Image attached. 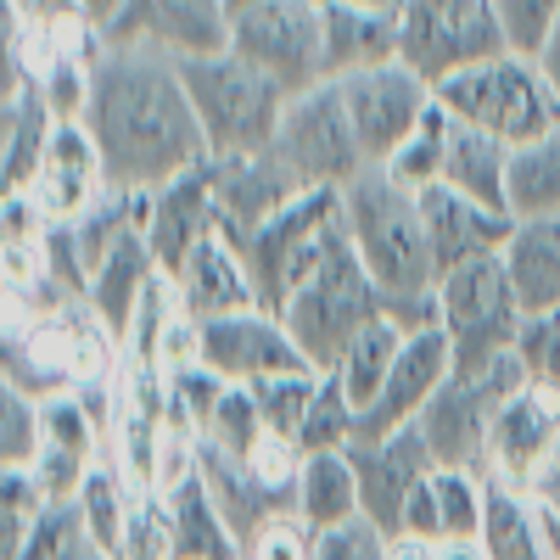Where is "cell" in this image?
<instances>
[{
    "instance_id": "obj_29",
    "label": "cell",
    "mask_w": 560,
    "mask_h": 560,
    "mask_svg": "<svg viewBox=\"0 0 560 560\" xmlns=\"http://www.w3.org/2000/svg\"><path fill=\"white\" fill-rule=\"evenodd\" d=\"M359 516H364V504H359V477H353L348 448L308 454L303 459V482H298V522L308 533H331V527L359 522Z\"/></svg>"
},
{
    "instance_id": "obj_2",
    "label": "cell",
    "mask_w": 560,
    "mask_h": 560,
    "mask_svg": "<svg viewBox=\"0 0 560 560\" xmlns=\"http://www.w3.org/2000/svg\"><path fill=\"white\" fill-rule=\"evenodd\" d=\"M342 224L359 264L370 280L387 292V308L404 331H427L438 325V258L427 242V219H420V197L370 163L353 185H342Z\"/></svg>"
},
{
    "instance_id": "obj_4",
    "label": "cell",
    "mask_w": 560,
    "mask_h": 560,
    "mask_svg": "<svg viewBox=\"0 0 560 560\" xmlns=\"http://www.w3.org/2000/svg\"><path fill=\"white\" fill-rule=\"evenodd\" d=\"M280 319H287V331L303 348V359L319 370V376H331V370L342 364V353L353 348V337H364L370 325L393 319V308H387V292L359 264L353 242L342 236L337 253L292 292V303L280 308Z\"/></svg>"
},
{
    "instance_id": "obj_7",
    "label": "cell",
    "mask_w": 560,
    "mask_h": 560,
    "mask_svg": "<svg viewBox=\"0 0 560 560\" xmlns=\"http://www.w3.org/2000/svg\"><path fill=\"white\" fill-rule=\"evenodd\" d=\"M438 325L454 348V376H482L488 364L516 353L522 342V303L504 275V258H477L438 280Z\"/></svg>"
},
{
    "instance_id": "obj_18",
    "label": "cell",
    "mask_w": 560,
    "mask_h": 560,
    "mask_svg": "<svg viewBox=\"0 0 560 560\" xmlns=\"http://www.w3.org/2000/svg\"><path fill=\"white\" fill-rule=\"evenodd\" d=\"M107 39L152 45L174 62H197L230 51V12L224 0H129L124 23Z\"/></svg>"
},
{
    "instance_id": "obj_43",
    "label": "cell",
    "mask_w": 560,
    "mask_h": 560,
    "mask_svg": "<svg viewBox=\"0 0 560 560\" xmlns=\"http://www.w3.org/2000/svg\"><path fill=\"white\" fill-rule=\"evenodd\" d=\"M68 7L90 23V28H102V34H113L118 23H124V12H129V0H68Z\"/></svg>"
},
{
    "instance_id": "obj_31",
    "label": "cell",
    "mask_w": 560,
    "mask_h": 560,
    "mask_svg": "<svg viewBox=\"0 0 560 560\" xmlns=\"http://www.w3.org/2000/svg\"><path fill=\"white\" fill-rule=\"evenodd\" d=\"M477 544L488 549V560H544L533 493L488 477V516H482V538Z\"/></svg>"
},
{
    "instance_id": "obj_6",
    "label": "cell",
    "mask_w": 560,
    "mask_h": 560,
    "mask_svg": "<svg viewBox=\"0 0 560 560\" xmlns=\"http://www.w3.org/2000/svg\"><path fill=\"white\" fill-rule=\"evenodd\" d=\"M348 236L342 224V191H303L292 208H280L269 224H258L253 236L236 242L253 287H258V308L280 314L292 303V292L337 253V242Z\"/></svg>"
},
{
    "instance_id": "obj_12",
    "label": "cell",
    "mask_w": 560,
    "mask_h": 560,
    "mask_svg": "<svg viewBox=\"0 0 560 560\" xmlns=\"http://www.w3.org/2000/svg\"><path fill=\"white\" fill-rule=\"evenodd\" d=\"M342 90V107L353 118V135L364 147V163H387L404 140L427 124V113L438 107V90L420 79L415 68L404 62H387V68H370V73H353V79H337Z\"/></svg>"
},
{
    "instance_id": "obj_37",
    "label": "cell",
    "mask_w": 560,
    "mask_h": 560,
    "mask_svg": "<svg viewBox=\"0 0 560 560\" xmlns=\"http://www.w3.org/2000/svg\"><path fill=\"white\" fill-rule=\"evenodd\" d=\"M438 522H443V544H477L482 538V516H488V477L477 471H438Z\"/></svg>"
},
{
    "instance_id": "obj_48",
    "label": "cell",
    "mask_w": 560,
    "mask_h": 560,
    "mask_svg": "<svg viewBox=\"0 0 560 560\" xmlns=\"http://www.w3.org/2000/svg\"><path fill=\"white\" fill-rule=\"evenodd\" d=\"M247 7H258V0H224V12L236 18V12H247Z\"/></svg>"
},
{
    "instance_id": "obj_42",
    "label": "cell",
    "mask_w": 560,
    "mask_h": 560,
    "mask_svg": "<svg viewBox=\"0 0 560 560\" xmlns=\"http://www.w3.org/2000/svg\"><path fill=\"white\" fill-rule=\"evenodd\" d=\"M432 477H438V471H432ZM432 477L415 488V499H409V510H404V533L443 544V522H438V488H432Z\"/></svg>"
},
{
    "instance_id": "obj_36",
    "label": "cell",
    "mask_w": 560,
    "mask_h": 560,
    "mask_svg": "<svg viewBox=\"0 0 560 560\" xmlns=\"http://www.w3.org/2000/svg\"><path fill=\"white\" fill-rule=\"evenodd\" d=\"M208 448L230 454V459H253L264 443H269V427H264V409L253 398V387H224L213 420H208V432H202Z\"/></svg>"
},
{
    "instance_id": "obj_15",
    "label": "cell",
    "mask_w": 560,
    "mask_h": 560,
    "mask_svg": "<svg viewBox=\"0 0 560 560\" xmlns=\"http://www.w3.org/2000/svg\"><path fill=\"white\" fill-rule=\"evenodd\" d=\"M448 382H454V348H448V337H443V325L409 331V337H404V353H398V364H393V376H387V387H382V398L359 415L353 443H387V438L409 432Z\"/></svg>"
},
{
    "instance_id": "obj_44",
    "label": "cell",
    "mask_w": 560,
    "mask_h": 560,
    "mask_svg": "<svg viewBox=\"0 0 560 560\" xmlns=\"http://www.w3.org/2000/svg\"><path fill=\"white\" fill-rule=\"evenodd\" d=\"M387 560H443V544L415 538V533H398V538H387Z\"/></svg>"
},
{
    "instance_id": "obj_14",
    "label": "cell",
    "mask_w": 560,
    "mask_h": 560,
    "mask_svg": "<svg viewBox=\"0 0 560 560\" xmlns=\"http://www.w3.org/2000/svg\"><path fill=\"white\" fill-rule=\"evenodd\" d=\"M560 471V404L527 382L510 393L493 415V443H488V477L510 488H544Z\"/></svg>"
},
{
    "instance_id": "obj_24",
    "label": "cell",
    "mask_w": 560,
    "mask_h": 560,
    "mask_svg": "<svg viewBox=\"0 0 560 560\" xmlns=\"http://www.w3.org/2000/svg\"><path fill=\"white\" fill-rule=\"evenodd\" d=\"M387 62H398V18L348 7V0H325V79L337 84Z\"/></svg>"
},
{
    "instance_id": "obj_41",
    "label": "cell",
    "mask_w": 560,
    "mask_h": 560,
    "mask_svg": "<svg viewBox=\"0 0 560 560\" xmlns=\"http://www.w3.org/2000/svg\"><path fill=\"white\" fill-rule=\"evenodd\" d=\"M247 560H314V533L298 516H275L269 527L253 533Z\"/></svg>"
},
{
    "instance_id": "obj_38",
    "label": "cell",
    "mask_w": 560,
    "mask_h": 560,
    "mask_svg": "<svg viewBox=\"0 0 560 560\" xmlns=\"http://www.w3.org/2000/svg\"><path fill=\"white\" fill-rule=\"evenodd\" d=\"M45 404L18 393V387H0V465L7 471H28L39 459V432H45Z\"/></svg>"
},
{
    "instance_id": "obj_21",
    "label": "cell",
    "mask_w": 560,
    "mask_h": 560,
    "mask_svg": "<svg viewBox=\"0 0 560 560\" xmlns=\"http://www.w3.org/2000/svg\"><path fill=\"white\" fill-rule=\"evenodd\" d=\"M420 219H427V242H432V258L443 275L477 264V258H499L516 219L510 213H493L471 197L448 191V185H432V191H420Z\"/></svg>"
},
{
    "instance_id": "obj_13",
    "label": "cell",
    "mask_w": 560,
    "mask_h": 560,
    "mask_svg": "<svg viewBox=\"0 0 560 560\" xmlns=\"http://www.w3.org/2000/svg\"><path fill=\"white\" fill-rule=\"evenodd\" d=\"M202 370H213L230 387H258V382H275V376H303L314 364L292 342L287 319L269 314V308H247V314L202 325Z\"/></svg>"
},
{
    "instance_id": "obj_33",
    "label": "cell",
    "mask_w": 560,
    "mask_h": 560,
    "mask_svg": "<svg viewBox=\"0 0 560 560\" xmlns=\"http://www.w3.org/2000/svg\"><path fill=\"white\" fill-rule=\"evenodd\" d=\"M404 337H409V331H404L398 319H382V325H370L364 337H353V348L342 353L337 376H342V387H348V398H353L359 415L382 398L393 364H398V353H404Z\"/></svg>"
},
{
    "instance_id": "obj_20",
    "label": "cell",
    "mask_w": 560,
    "mask_h": 560,
    "mask_svg": "<svg viewBox=\"0 0 560 560\" xmlns=\"http://www.w3.org/2000/svg\"><path fill=\"white\" fill-rule=\"evenodd\" d=\"M208 236H219V202H213V179H208V163L179 174L168 185L152 191V213H147V247L158 258V269L174 280L179 264L191 258Z\"/></svg>"
},
{
    "instance_id": "obj_40",
    "label": "cell",
    "mask_w": 560,
    "mask_h": 560,
    "mask_svg": "<svg viewBox=\"0 0 560 560\" xmlns=\"http://www.w3.org/2000/svg\"><path fill=\"white\" fill-rule=\"evenodd\" d=\"M493 7H499L510 51H522V57H538L549 23L560 18V0H493Z\"/></svg>"
},
{
    "instance_id": "obj_23",
    "label": "cell",
    "mask_w": 560,
    "mask_h": 560,
    "mask_svg": "<svg viewBox=\"0 0 560 560\" xmlns=\"http://www.w3.org/2000/svg\"><path fill=\"white\" fill-rule=\"evenodd\" d=\"M158 275H163V269H158V258H152L147 236L118 242V247L102 258V269L90 275L84 303H90V314L102 319V331L118 342V353L129 348L135 314H140V303H147V292H152V280H158Z\"/></svg>"
},
{
    "instance_id": "obj_27",
    "label": "cell",
    "mask_w": 560,
    "mask_h": 560,
    "mask_svg": "<svg viewBox=\"0 0 560 560\" xmlns=\"http://www.w3.org/2000/svg\"><path fill=\"white\" fill-rule=\"evenodd\" d=\"M510 158L516 147L471 129V124H454L448 129V163H443V185L459 197H471L493 213H510Z\"/></svg>"
},
{
    "instance_id": "obj_35",
    "label": "cell",
    "mask_w": 560,
    "mask_h": 560,
    "mask_svg": "<svg viewBox=\"0 0 560 560\" xmlns=\"http://www.w3.org/2000/svg\"><path fill=\"white\" fill-rule=\"evenodd\" d=\"M353 432H359V409L342 387V376H319L314 387V404H308V420L298 432V448L303 454H337V448H353Z\"/></svg>"
},
{
    "instance_id": "obj_3",
    "label": "cell",
    "mask_w": 560,
    "mask_h": 560,
    "mask_svg": "<svg viewBox=\"0 0 560 560\" xmlns=\"http://www.w3.org/2000/svg\"><path fill=\"white\" fill-rule=\"evenodd\" d=\"M179 79H185V96H191V107H197V124L208 135L213 158L275 152L280 118H287V107H292V90L280 79H269L264 68H253L236 51L179 62Z\"/></svg>"
},
{
    "instance_id": "obj_10",
    "label": "cell",
    "mask_w": 560,
    "mask_h": 560,
    "mask_svg": "<svg viewBox=\"0 0 560 560\" xmlns=\"http://www.w3.org/2000/svg\"><path fill=\"white\" fill-rule=\"evenodd\" d=\"M230 51L303 96L325 84V0H258L230 18Z\"/></svg>"
},
{
    "instance_id": "obj_46",
    "label": "cell",
    "mask_w": 560,
    "mask_h": 560,
    "mask_svg": "<svg viewBox=\"0 0 560 560\" xmlns=\"http://www.w3.org/2000/svg\"><path fill=\"white\" fill-rule=\"evenodd\" d=\"M443 560H488L482 544H443Z\"/></svg>"
},
{
    "instance_id": "obj_26",
    "label": "cell",
    "mask_w": 560,
    "mask_h": 560,
    "mask_svg": "<svg viewBox=\"0 0 560 560\" xmlns=\"http://www.w3.org/2000/svg\"><path fill=\"white\" fill-rule=\"evenodd\" d=\"M163 504V522H168V549L174 560H247L236 527L224 522L219 499L208 493V482H185L179 493L158 499Z\"/></svg>"
},
{
    "instance_id": "obj_25",
    "label": "cell",
    "mask_w": 560,
    "mask_h": 560,
    "mask_svg": "<svg viewBox=\"0 0 560 560\" xmlns=\"http://www.w3.org/2000/svg\"><path fill=\"white\" fill-rule=\"evenodd\" d=\"M499 258L527 319L560 314V219H516Z\"/></svg>"
},
{
    "instance_id": "obj_16",
    "label": "cell",
    "mask_w": 560,
    "mask_h": 560,
    "mask_svg": "<svg viewBox=\"0 0 560 560\" xmlns=\"http://www.w3.org/2000/svg\"><path fill=\"white\" fill-rule=\"evenodd\" d=\"M348 459H353V477H359L364 522L376 527V533H387V538H398L415 488L438 471L427 438L409 427V432H398V438H387V443H353Z\"/></svg>"
},
{
    "instance_id": "obj_34",
    "label": "cell",
    "mask_w": 560,
    "mask_h": 560,
    "mask_svg": "<svg viewBox=\"0 0 560 560\" xmlns=\"http://www.w3.org/2000/svg\"><path fill=\"white\" fill-rule=\"evenodd\" d=\"M448 129H454V118L443 113V107H432L427 113V124H420L409 140H404V147L382 163L398 185H404V191H432V185H443V163H448Z\"/></svg>"
},
{
    "instance_id": "obj_30",
    "label": "cell",
    "mask_w": 560,
    "mask_h": 560,
    "mask_svg": "<svg viewBox=\"0 0 560 560\" xmlns=\"http://www.w3.org/2000/svg\"><path fill=\"white\" fill-rule=\"evenodd\" d=\"M73 510H79L84 533L96 538V549H102L107 560H129V544H135L140 516H135V504H129V493H124V477H118L113 459H102L96 471H90V482L79 488Z\"/></svg>"
},
{
    "instance_id": "obj_32",
    "label": "cell",
    "mask_w": 560,
    "mask_h": 560,
    "mask_svg": "<svg viewBox=\"0 0 560 560\" xmlns=\"http://www.w3.org/2000/svg\"><path fill=\"white\" fill-rule=\"evenodd\" d=\"M510 219H560V129L510 158Z\"/></svg>"
},
{
    "instance_id": "obj_1",
    "label": "cell",
    "mask_w": 560,
    "mask_h": 560,
    "mask_svg": "<svg viewBox=\"0 0 560 560\" xmlns=\"http://www.w3.org/2000/svg\"><path fill=\"white\" fill-rule=\"evenodd\" d=\"M84 129L96 135L113 191H158L213 158L197 107L185 96L179 62L152 45L107 39L96 73H90Z\"/></svg>"
},
{
    "instance_id": "obj_47",
    "label": "cell",
    "mask_w": 560,
    "mask_h": 560,
    "mask_svg": "<svg viewBox=\"0 0 560 560\" xmlns=\"http://www.w3.org/2000/svg\"><path fill=\"white\" fill-rule=\"evenodd\" d=\"M348 7H370V12H393V18H398L409 0H348Z\"/></svg>"
},
{
    "instance_id": "obj_19",
    "label": "cell",
    "mask_w": 560,
    "mask_h": 560,
    "mask_svg": "<svg viewBox=\"0 0 560 560\" xmlns=\"http://www.w3.org/2000/svg\"><path fill=\"white\" fill-rule=\"evenodd\" d=\"M208 179H213V202H219V230L230 242L253 236L258 224H269L280 208H292L308 191V185L275 152H258V158H208Z\"/></svg>"
},
{
    "instance_id": "obj_39",
    "label": "cell",
    "mask_w": 560,
    "mask_h": 560,
    "mask_svg": "<svg viewBox=\"0 0 560 560\" xmlns=\"http://www.w3.org/2000/svg\"><path fill=\"white\" fill-rule=\"evenodd\" d=\"M314 387H319L314 370H303V376H275V382H258V387H253V398H258V409H264L269 438L298 443L303 420H308V404H314Z\"/></svg>"
},
{
    "instance_id": "obj_28",
    "label": "cell",
    "mask_w": 560,
    "mask_h": 560,
    "mask_svg": "<svg viewBox=\"0 0 560 560\" xmlns=\"http://www.w3.org/2000/svg\"><path fill=\"white\" fill-rule=\"evenodd\" d=\"M57 113L51 102L39 96V90H18V96H7V113H0V179H7V197H23L45 152H51V135H57Z\"/></svg>"
},
{
    "instance_id": "obj_45",
    "label": "cell",
    "mask_w": 560,
    "mask_h": 560,
    "mask_svg": "<svg viewBox=\"0 0 560 560\" xmlns=\"http://www.w3.org/2000/svg\"><path fill=\"white\" fill-rule=\"evenodd\" d=\"M538 68H544V79L560 90V18L549 23V34H544V45H538Z\"/></svg>"
},
{
    "instance_id": "obj_11",
    "label": "cell",
    "mask_w": 560,
    "mask_h": 560,
    "mask_svg": "<svg viewBox=\"0 0 560 560\" xmlns=\"http://www.w3.org/2000/svg\"><path fill=\"white\" fill-rule=\"evenodd\" d=\"M275 158L287 163L308 191H342V185H353L370 168L359 135H353V118L342 107V90L331 79L292 96L287 118H280V135H275Z\"/></svg>"
},
{
    "instance_id": "obj_9",
    "label": "cell",
    "mask_w": 560,
    "mask_h": 560,
    "mask_svg": "<svg viewBox=\"0 0 560 560\" xmlns=\"http://www.w3.org/2000/svg\"><path fill=\"white\" fill-rule=\"evenodd\" d=\"M533 376L522 353H504L499 364H488L482 376H454L427 415L415 420V432L427 438L438 471H477L488 477V443H493V415L510 393H522Z\"/></svg>"
},
{
    "instance_id": "obj_8",
    "label": "cell",
    "mask_w": 560,
    "mask_h": 560,
    "mask_svg": "<svg viewBox=\"0 0 560 560\" xmlns=\"http://www.w3.org/2000/svg\"><path fill=\"white\" fill-rule=\"evenodd\" d=\"M510 51L493 0H409L398 12V62L432 90L465 68H482Z\"/></svg>"
},
{
    "instance_id": "obj_22",
    "label": "cell",
    "mask_w": 560,
    "mask_h": 560,
    "mask_svg": "<svg viewBox=\"0 0 560 560\" xmlns=\"http://www.w3.org/2000/svg\"><path fill=\"white\" fill-rule=\"evenodd\" d=\"M174 292H179V308L191 314L197 325L258 308V287H253V275H247V264H242L236 242H230L224 230H219V236H208L191 258L179 264Z\"/></svg>"
},
{
    "instance_id": "obj_5",
    "label": "cell",
    "mask_w": 560,
    "mask_h": 560,
    "mask_svg": "<svg viewBox=\"0 0 560 560\" xmlns=\"http://www.w3.org/2000/svg\"><path fill=\"white\" fill-rule=\"evenodd\" d=\"M438 107L454 124H471L504 147H527V140L560 129V90L544 79L538 57L504 51L482 68H465L448 84H438Z\"/></svg>"
},
{
    "instance_id": "obj_17",
    "label": "cell",
    "mask_w": 560,
    "mask_h": 560,
    "mask_svg": "<svg viewBox=\"0 0 560 560\" xmlns=\"http://www.w3.org/2000/svg\"><path fill=\"white\" fill-rule=\"evenodd\" d=\"M23 197L45 213V224H73L107 197V163H102L96 135L84 129V118L57 124L51 152H45V163H39V174Z\"/></svg>"
}]
</instances>
